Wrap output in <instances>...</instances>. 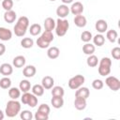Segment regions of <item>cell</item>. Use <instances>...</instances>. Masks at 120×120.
<instances>
[{"instance_id":"obj_34","label":"cell","mask_w":120,"mask_h":120,"mask_svg":"<svg viewBox=\"0 0 120 120\" xmlns=\"http://www.w3.org/2000/svg\"><path fill=\"white\" fill-rule=\"evenodd\" d=\"M92 38H93V36H92V33L90 31H83L81 34V39H82V41H83L85 43L89 42L92 39Z\"/></svg>"},{"instance_id":"obj_33","label":"cell","mask_w":120,"mask_h":120,"mask_svg":"<svg viewBox=\"0 0 120 120\" xmlns=\"http://www.w3.org/2000/svg\"><path fill=\"white\" fill-rule=\"evenodd\" d=\"M11 86V80L8 76H4L0 80V87L3 89H8Z\"/></svg>"},{"instance_id":"obj_18","label":"cell","mask_w":120,"mask_h":120,"mask_svg":"<svg viewBox=\"0 0 120 120\" xmlns=\"http://www.w3.org/2000/svg\"><path fill=\"white\" fill-rule=\"evenodd\" d=\"M25 62H26V60H25V57H24L23 55H17V56H15V57L13 58L12 64H13V66H14L15 68H20L24 67Z\"/></svg>"},{"instance_id":"obj_48","label":"cell","mask_w":120,"mask_h":120,"mask_svg":"<svg viewBox=\"0 0 120 120\" xmlns=\"http://www.w3.org/2000/svg\"><path fill=\"white\" fill-rule=\"evenodd\" d=\"M16 1H20V0H16Z\"/></svg>"},{"instance_id":"obj_49","label":"cell","mask_w":120,"mask_h":120,"mask_svg":"<svg viewBox=\"0 0 120 120\" xmlns=\"http://www.w3.org/2000/svg\"><path fill=\"white\" fill-rule=\"evenodd\" d=\"M0 1H1V0H0Z\"/></svg>"},{"instance_id":"obj_9","label":"cell","mask_w":120,"mask_h":120,"mask_svg":"<svg viewBox=\"0 0 120 120\" xmlns=\"http://www.w3.org/2000/svg\"><path fill=\"white\" fill-rule=\"evenodd\" d=\"M95 28L99 34L105 33L107 31V29H108V23H107V22L105 20H102V19L98 20L96 22V23H95Z\"/></svg>"},{"instance_id":"obj_13","label":"cell","mask_w":120,"mask_h":120,"mask_svg":"<svg viewBox=\"0 0 120 120\" xmlns=\"http://www.w3.org/2000/svg\"><path fill=\"white\" fill-rule=\"evenodd\" d=\"M36 72H37V69H36L35 66H32V65H28V66L24 67L23 69H22V74L26 78H32V77H34L35 74H36Z\"/></svg>"},{"instance_id":"obj_38","label":"cell","mask_w":120,"mask_h":120,"mask_svg":"<svg viewBox=\"0 0 120 120\" xmlns=\"http://www.w3.org/2000/svg\"><path fill=\"white\" fill-rule=\"evenodd\" d=\"M38 97L37 96H35L34 94H31V96H30V98H29V100H28V103H27V105L28 106H30L31 108H34V107H36L37 105H38Z\"/></svg>"},{"instance_id":"obj_5","label":"cell","mask_w":120,"mask_h":120,"mask_svg":"<svg viewBox=\"0 0 120 120\" xmlns=\"http://www.w3.org/2000/svg\"><path fill=\"white\" fill-rule=\"evenodd\" d=\"M85 82V78L81 75V74H78V75H75L74 77L70 78L69 81H68V87L72 90H76L78 89L79 87L82 86V84L84 83Z\"/></svg>"},{"instance_id":"obj_16","label":"cell","mask_w":120,"mask_h":120,"mask_svg":"<svg viewBox=\"0 0 120 120\" xmlns=\"http://www.w3.org/2000/svg\"><path fill=\"white\" fill-rule=\"evenodd\" d=\"M16 17H17V14H16V12H15L14 10H12V9L6 11L5 14H4V20H5V22H8V23H12V22H14L15 20H16Z\"/></svg>"},{"instance_id":"obj_17","label":"cell","mask_w":120,"mask_h":120,"mask_svg":"<svg viewBox=\"0 0 120 120\" xmlns=\"http://www.w3.org/2000/svg\"><path fill=\"white\" fill-rule=\"evenodd\" d=\"M73 21H74L75 25H76L77 27H80V28L84 27V26L86 25V23H87L86 18H85L83 15H82V14H80V15H75Z\"/></svg>"},{"instance_id":"obj_21","label":"cell","mask_w":120,"mask_h":120,"mask_svg":"<svg viewBox=\"0 0 120 120\" xmlns=\"http://www.w3.org/2000/svg\"><path fill=\"white\" fill-rule=\"evenodd\" d=\"M59 54H60V50L57 47H54V46L50 47L47 51V55L51 59H56L59 56Z\"/></svg>"},{"instance_id":"obj_41","label":"cell","mask_w":120,"mask_h":120,"mask_svg":"<svg viewBox=\"0 0 120 120\" xmlns=\"http://www.w3.org/2000/svg\"><path fill=\"white\" fill-rule=\"evenodd\" d=\"M34 117H35L36 120H48L49 119V115L48 114H45V113H43L41 112H38V111H37V112L35 113Z\"/></svg>"},{"instance_id":"obj_32","label":"cell","mask_w":120,"mask_h":120,"mask_svg":"<svg viewBox=\"0 0 120 120\" xmlns=\"http://www.w3.org/2000/svg\"><path fill=\"white\" fill-rule=\"evenodd\" d=\"M40 38H41L42 39H44L46 42H48V43H51V42L53 40V38H54L52 32V31H47V30H45V31L41 34Z\"/></svg>"},{"instance_id":"obj_46","label":"cell","mask_w":120,"mask_h":120,"mask_svg":"<svg viewBox=\"0 0 120 120\" xmlns=\"http://www.w3.org/2000/svg\"><path fill=\"white\" fill-rule=\"evenodd\" d=\"M4 117H5V113H4V112H3V111H1V110H0V120H3V119H4Z\"/></svg>"},{"instance_id":"obj_6","label":"cell","mask_w":120,"mask_h":120,"mask_svg":"<svg viewBox=\"0 0 120 120\" xmlns=\"http://www.w3.org/2000/svg\"><path fill=\"white\" fill-rule=\"evenodd\" d=\"M106 85L112 91H118L120 89V81L114 76H108L105 80Z\"/></svg>"},{"instance_id":"obj_22","label":"cell","mask_w":120,"mask_h":120,"mask_svg":"<svg viewBox=\"0 0 120 120\" xmlns=\"http://www.w3.org/2000/svg\"><path fill=\"white\" fill-rule=\"evenodd\" d=\"M95 50H96V47L94 44L92 43H85L83 46H82V52L84 54H87V55H91V54H94L95 52Z\"/></svg>"},{"instance_id":"obj_44","label":"cell","mask_w":120,"mask_h":120,"mask_svg":"<svg viewBox=\"0 0 120 120\" xmlns=\"http://www.w3.org/2000/svg\"><path fill=\"white\" fill-rule=\"evenodd\" d=\"M6 52V46L3 43H0V56L3 55Z\"/></svg>"},{"instance_id":"obj_19","label":"cell","mask_w":120,"mask_h":120,"mask_svg":"<svg viewBox=\"0 0 120 120\" xmlns=\"http://www.w3.org/2000/svg\"><path fill=\"white\" fill-rule=\"evenodd\" d=\"M51 104L55 109H60L64 105V99L63 97H52L51 99Z\"/></svg>"},{"instance_id":"obj_24","label":"cell","mask_w":120,"mask_h":120,"mask_svg":"<svg viewBox=\"0 0 120 120\" xmlns=\"http://www.w3.org/2000/svg\"><path fill=\"white\" fill-rule=\"evenodd\" d=\"M92 39H93L94 45H96L98 47L102 46L104 44V42H105V38H104V36L102 34H97L95 37L92 38Z\"/></svg>"},{"instance_id":"obj_8","label":"cell","mask_w":120,"mask_h":120,"mask_svg":"<svg viewBox=\"0 0 120 120\" xmlns=\"http://www.w3.org/2000/svg\"><path fill=\"white\" fill-rule=\"evenodd\" d=\"M83 5L81 2H75L72 3L71 7L69 8V11L73 14V15H80L83 12Z\"/></svg>"},{"instance_id":"obj_47","label":"cell","mask_w":120,"mask_h":120,"mask_svg":"<svg viewBox=\"0 0 120 120\" xmlns=\"http://www.w3.org/2000/svg\"><path fill=\"white\" fill-rule=\"evenodd\" d=\"M50 1H52V2H53V1H56V0H50Z\"/></svg>"},{"instance_id":"obj_37","label":"cell","mask_w":120,"mask_h":120,"mask_svg":"<svg viewBox=\"0 0 120 120\" xmlns=\"http://www.w3.org/2000/svg\"><path fill=\"white\" fill-rule=\"evenodd\" d=\"M2 8L6 11L11 10L13 8V0H3L2 1Z\"/></svg>"},{"instance_id":"obj_28","label":"cell","mask_w":120,"mask_h":120,"mask_svg":"<svg viewBox=\"0 0 120 120\" xmlns=\"http://www.w3.org/2000/svg\"><path fill=\"white\" fill-rule=\"evenodd\" d=\"M44 87L41 84H35L32 86V94L37 97H41L44 94Z\"/></svg>"},{"instance_id":"obj_26","label":"cell","mask_w":120,"mask_h":120,"mask_svg":"<svg viewBox=\"0 0 120 120\" xmlns=\"http://www.w3.org/2000/svg\"><path fill=\"white\" fill-rule=\"evenodd\" d=\"M51 93H52V97H63L64 94H65V90H64V88L62 86H59V85L52 86Z\"/></svg>"},{"instance_id":"obj_15","label":"cell","mask_w":120,"mask_h":120,"mask_svg":"<svg viewBox=\"0 0 120 120\" xmlns=\"http://www.w3.org/2000/svg\"><path fill=\"white\" fill-rule=\"evenodd\" d=\"M86 99L85 98H78V97H75V99H74V107L78 110V111H82L86 108Z\"/></svg>"},{"instance_id":"obj_35","label":"cell","mask_w":120,"mask_h":120,"mask_svg":"<svg viewBox=\"0 0 120 120\" xmlns=\"http://www.w3.org/2000/svg\"><path fill=\"white\" fill-rule=\"evenodd\" d=\"M103 86H104V82H103V81H101L99 79H95L92 82V87L96 90H100L103 88Z\"/></svg>"},{"instance_id":"obj_2","label":"cell","mask_w":120,"mask_h":120,"mask_svg":"<svg viewBox=\"0 0 120 120\" xmlns=\"http://www.w3.org/2000/svg\"><path fill=\"white\" fill-rule=\"evenodd\" d=\"M21 112V103L17 99H11L8 101L5 113L8 117H15Z\"/></svg>"},{"instance_id":"obj_4","label":"cell","mask_w":120,"mask_h":120,"mask_svg":"<svg viewBox=\"0 0 120 120\" xmlns=\"http://www.w3.org/2000/svg\"><path fill=\"white\" fill-rule=\"evenodd\" d=\"M69 28V22L66 19L58 18V20L55 22V33L58 37H64L68 30Z\"/></svg>"},{"instance_id":"obj_14","label":"cell","mask_w":120,"mask_h":120,"mask_svg":"<svg viewBox=\"0 0 120 120\" xmlns=\"http://www.w3.org/2000/svg\"><path fill=\"white\" fill-rule=\"evenodd\" d=\"M53 84H54V80L51 76H45L41 80V85L44 87V89H47V90L52 89Z\"/></svg>"},{"instance_id":"obj_23","label":"cell","mask_w":120,"mask_h":120,"mask_svg":"<svg viewBox=\"0 0 120 120\" xmlns=\"http://www.w3.org/2000/svg\"><path fill=\"white\" fill-rule=\"evenodd\" d=\"M8 96L11 99H18L21 97V90L17 87H9L8 88Z\"/></svg>"},{"instance_id":"obj_39","label":"cell","mask_w":120,"mask_h":120,"mask_svg":"<svg viewBox=\"0 0 120 120\" xmlns=\"http://www.w3.org/2000/svg\"><path fill=\"white\" fill-rule=\"evenodd\" d=\"M37 45H38V47H39L40 49H46V48H48L49 46H50V43H48V42H46L44 39H42L40 37L37 39Z\"/></svg>"},{"instance_id":"obj_11","label":"cell","mask_w":120,"mask_h":120,"mask_svg":"<svg viewBox=\"0 0 120 120\" xmlns=\"http://www.w3.org/2000/svg\"><path fill=\"white\" fill-rule=\"evenodd\" d=\"M89 95H90L89 89H88L87 87H84V86L79 87L78 89H76V92H75V97L82 98H85V99L88 98Z\"/></svg>"},{"instance_id":"obj_20","label":"cell","mask_w":120,"mask_h":120,"mask_svg":"<svg viewBox=\"0 0 120 120\" xmlns=\"http://www.w3.org/2000/svg\"><path fill=\"white\" fill-rule=\"evenodd\" d=\"M43 25H44L45 30H47V31H52L55 28V21L52 18L48 17V18L45 19Z\"/></svg>"},{"instance_id":"obj_36","label":"cell","mask_w":120,"mask_h":120,"mask_svg":"<svg viewBox=\"0 0 120 120\" xmlns=\"http://www.w3.org/2000/svg\"><path fill=\"white\" fill-rule=\"evenodd\" d=\"M20 116L22 120H31L33 118V113L28 110H24L20 112Z\"/></svg>"},{"instance_id":"obj_12","label":"cell","mask_w":120,"mask_h":120,"mask_svg":"<svg viewBox=\"0 0 120 120\" xmlns=\"http://www.w3.org/2000/svg\"><path fill=\"white\" fill-rule=\"evenodd\" d=\"M13 72V68L10 64L8 63H4L0 66V73L3 75V76H9L11 75Z\"/></svg>"},{"instance_id":"obj_40","label":"cell","mask_w":120,"mask_h":120,"mask_svg":"<svg viewBox=\"0 0 120 120\" xmlns=\"http://www.w3.org/2000/svg\"><path fill=\"white\" fill-rule=\"evenodd\" d=\"M38 111L49 115V114H50V112H51V108H50V106H49L48 104H44V103H43V104L39 105V107H38Z\"/></svg>"},{"instance_id":"obj_7","label":"cell","mask_w":120,"mask_h":120,"mask_svg":"<svg viewBox=\"0 0 120 120\" xmlns=\"http://www.w3.org/2000/svg\"><path fill=\"white\" fill-rule=\"evenodd\" d=\"M69 12H70L69 8L68 7V5H65V4L58 6V8H56V15L61 19H65Z\"/></svg>"},{"instance_id":"obj_1","label":"cell","mask_w":120,"mask_h":120,"mask_svg":"<svg viewBox=\"0 0 120 120\" xmlns=\"http://www.w3.org/2000/svg\"><path fill=\"white\" fill-rule=\"evenodd\" d=\"M29 27V19L25 16H22L18 19L16 24L14 25L13 31L17 37H23Z\"/></svg>"},{"instance_id":"obj_31","label":"cell","mask_w":120,"mask_h":120,"mask_svg":"<svg viewBox=\"0 0 120 120\" xmlns=\"http://www.w3.org/2000/svg\"><path fill=\"white\" fill-rule=\"evenodd\" d=\"M34 45V40L31 38H23L21 40V46L24 49H30Z\"/></svg>"},{"instance_id":"obj_27","label":"cell","mask_w":120,"mask_h":120,"mask_svg":"<svg viewBox=\"0 0 120 120\" xmlns=\"http://www.w3.org/2000/svg\"><path fill=\"white\" fill-rule=\"evenodd\" d=\"M86 64L88 67L90 68H95L98 66V57L95 55V54H91V55H88L87 59H86Z\"/></svg>"},{"instance_id":"obj_10","label":"cell","mask_w":120,"mask_h":120,"mask_svg":"<svg viewBox=\"0 0 120 120\" xmlns=\"http://www.w3.org/2000/svg\"><path fill=\"white\" fill-rule=\"evenodd\" d=\"M12 38V32L8 28L0 27V39L3 41L10 40Z\"/></svg>"},{"instance_id":"obj_45","label":"cell","mask_w":120,"mask_h":120,"mask_svg":"<svg viewBox=\"0 0 120 120\" xmlns=\"http://www.w3.org/2000/svg\"><path fill=\"white\" fill-rule=\"evenodd\" d=\"M62 1V3L63 4H65V5H68V4H71V3H73V0H61Z\"/></svg>"},{"instance_id":"obj_29","label":"cell","mask_w":120,"mask_h":120,"mask_svg":"<svg viewBox=\"0 0 120 120\" xmlns=\"http://www.w3.org/2000/svg\"><path fill=\"white\" fill-rule=\"evenodd\" d=\"M106 32H107V33H106V38H108V40H109L110 42H112V43H114V42L116 41V39H117V37H118L117 32H116L115 30H113V29L108 30V31H106Z\"/></svg>"},{"instance_id":"obj_43","label":"cell","mask_w":120,"mask_h":120,"mask_svg":"<svg viewBox=\"0 0 120 120\" xmlns=\"http://www.w3.org/2000/svg\"><path fill=\"white\" fill-rule=\"evenodd\" d=\"M30 96H31V94H30L29 92H25V93H23L22 96V98H21V101H22V103L27 105L28 100H29V98H30Z\"/></svg>"},{"instance_id":"obj_3","label":"cell","mask_w":120,"mask_h":120,"mask_svg":"<svg viewBox=\"0 0 120 120\" xmlns=\"http://www.w3.org/2000/svg\"><path fill=\"white\" fill-rule=\"evenodd\" d=\"M111 68H112V60L109 57H103L98 62V73L100 76H108L111 73Z\"/></svg>"},{"instance_id":"obj_30","label":"cell","mask_w":120,"mask_h":120,"mask_svg":"<svg viewBox=\"0 0 120 120\" xmlns=\"http://www.w3.org/2000/svg\"><path fill=\"white\" fill-rule=\"evenodd\" d=\"M29 32L32 36H38L41 33V26L38 23H33L29 27Z\"/></svg>"},{"instance_id":"obj_42","label":"cell","mask_w":120,"mask_h":120,"mask_svg":"<svg viewBox=\"0 0 120 120\" xmlns=\"http://www.w3.org/2000/svg\"><path fill=\"white\" fill-rule=\"evenodd\" d=\"M111 53H112V56L113 59H115V60L120 59V48L119 47H114L112 50Z\"/></svg>"},{"instance_id":"obj_25","label":"cell","mask_w":120,"mask_h":120,"mask_svg":"<svg viewBox=\"0 0 120 120\" xmlns=\"http://www.w3.org/2000/svg\"><path fill=\"white\" fill-rule=\"evenodd\" d=\"M19 88L21 90V92H29V90L31 89V82L28 80H22L20 82L19 84Z\"/></svg>"}]
</instances>
